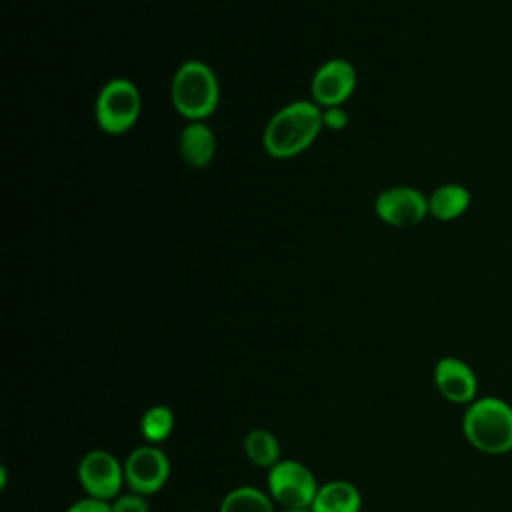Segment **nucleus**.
<instances>
[{
	"label": "nucleus",
	"instance_id": "6ab92c4d",
	"mask_svg": "<svg viewBox=\"0 0 512 512\" xmlns=\"http://www.w3.org/2000/svg\"><path fill=\"white\" fill-rule=\"evenodd\" d=\"M66 512H112V504L106 500H96V498L84 496V498L76 500L74 504H70L66 508Z\"/></svg>",
	"mask_w": 512,
	"mask_h": 512
},
{
	"label": "nucleus",
	"instance_id": "aec40b11",
	"mask_svg": "<svg viewBox=\"0 0 512 512\" xmlns=\"http://www.w3.org/2000/svg\"><path fill=\"white\" fill-rule=\"evenodd\" d=\"M284 512H310V510H284Z\"/></svg>",
	"mask_w": 512,
	"mask_h": 512
},
{
	"label": "nucleus",
	"instance_id": "423d86ee",
	"mask_svg": "<svg viewBox=\"0 0 512 512\" xmlns=\"http://www.w3.org/2000/svg\"><path fill=\"white\" fill-rule=\"evenodd\" d=\"M76 474L84 494L96 500L112 502L118 494H122V486H126L124 462L104 448L88 450L80 458Z\"/></svg>",
	"mask_w": 512,
	"mask_h": 512
},
{
	"label": "nucleus",
	"instance_id": "39448f33",
	"mask_svg": "<svg viewBox=\"0 0 512 512\" xmlns=\"http://www.w3.org/2000/svg\"><path fill=\"white\" fill-rule=\"evenodd\" d=\"M270 498L284 510H310L320 488L314 472L300 460H280L268 470Z\"/></svg>",
	"mask_w": 512,
	"mask_h": 512
},
{
	"label": "nucleus",
	"instance_id": "2eb2a0df",
	"mask_svg": "<svg viewBox=\"0 0 512 512\" xmlns=\"http://www.w3.org/2000/svg\"><path fill=\"white\" fill-rule=\"evenodd\" d=\"M218 512H276L268 492L254 486H236L224 494Z\"/></svg>",
	"mask_w": 512,
	"mask_h": 512
},
{
	"label": "nucleus",
	"instance_id": "7ed1b4c3",
	"mask_svg": "<svg viewBox=\"0 0 512 512\" xmlns=\"http://www.w3.org/2000/svg\"><path fill=\"white\" fill-rule=\"evenodd\" d=\"M170 102L186 120H208L220 102L216 72L202 60L182 62L170 80Z\"/></svg>",
	"mask_w": 512,
	"mask_h": 512
},
{
	"label": "nucleus",
	"instance_id": "f8f14e48",
	"mask_svg": "<svg viewBox=\"0 0 512 512\" xmlns=\"http://www.w3.org/2000/svg\"><path fill=\"white\" fill-rule=\"evenodd\" d=\"M472 194L464 184L446 182L428 194V216L438 222H454L468 212Z\"/></svg>",
	"mask_w": 512,
	"mask_h": 512
},
{
	"label": "nucleus",
	"instance_id": "f03ea898",
	"mask_svg": "<svg viewBox=\"0 0 512 512\" xmlns=\"http://www.w3.org/2000/svg\"><path fill=\"white\" fill-rule=\"evenodd\" d=\"M462 434L482 454L512 452V404L500 396H478L464 406Z\"/></svg>",
	"mask_w": 512,
	"mask_h": 512
},
{
	"label": "nucleus",
	"instance_id": "6e6552de",
	"mask_svg": "<svg viewBox=\"0 0 512 512\" xmlns=\"http://www.w3.org/2000/svg\"><path fill=\"white\" fill-rule=\"evenodd\" d=\"M170 478V460L160 446L142 444L136 446L124 460V482L126 488L152 496L164 488Z\"/></svg>",
	"mask_w": 512,
	"mask_h": 512
},
{
	"label": "nucleus",
	"instance_id": "f257e3e1",
	"mask_svg": "<svg viewBox=\"0 0 512 512\" xmlns=\"http://www.w3.org/2000/svg\"><path fill=\"white\" fill-rule=\"evenodd\" d=\"M322 130V108L312 100H294L268 118L262 148L276 160H288L306 152Z\"/></svg>",
	"mask_w": 512,
	"mask_h": 512
},
{
	"label": "nucleus",
	"instance_id": "20e7f679",
	"mask_svg": "<svg viewBox=\"0 0 512 512\" xmlns=\"http://www.w3.org/2000/svg\"><path fill=\"white\" fill-rule=\"evenodd\" d=\"M142 112L140 88L128 78L108 80L96 94L94 120L104 134L120 136L134 128Z\"/></svg>",
	"mask_w": 512,
	"mask_h": 512
},
{
	"label": "nucleus",
	"instance_id": "1a4fd4ad",
	"mask_svg": "<svg viewBox=\"0 0 512 512\" xmlns=\"http://www.w3.org/2000/svg\"><path fill=\"white\" fill-rule=\"evenodd\" d=\"M358 84L356 68L346 58H330L322 62L310 80V100L320 108L344 106Z\"/></svg>",
	"mask_w": 512,
	"mask_h": 512
},
{
	"label": "nucleus",
	"instance_id": "ddd939ff",
	"mask_svg": "<svg viewBox=\"0 0 512 512\" xmlns=\"http://www.w3.org/2000/svg\"><path fill=\"white\" fill-rule=\"evenodd\" d=\"M362 494L348 480H328L320 484L310 512H360Z\"/></svg>",
	"mask_w": 512,
	"mask_h": 512
},
{
	"label": "nucleus",
	"instance_id": "9b49d317",
	"mask_svg": "<svg viewBox=\"0 0 512 512\" xmlns=\"http://www.w3.org/2000/svg\"><path fill=\"white\" fill-rule=\"evenodd\" d=\"M178 152L186 166L194 170L206 168L216 154V136L206 120L186 122L178 136Z\"/></svg>",
	"mask_w": 512,
	"mask_h": 512
},
{
	"label": "nucleus",
	"instance_id": "9d476101",
	"mask_svg": "<svg viewBox=\"0 0 512 512\" xmlns=\"http://www.w3.org/2000/svg\"><path fill=\"white\" fill-rule=\"evenodd\" d=\"M432 380L438 394L458 406H468L478 398V376L474 368L456 356H442L434 364Z\"/></svg>",
	"mask_w": 512,
	"mask_h": 512
},
{
	"label": "nucleus",
	"instance_id": "0eeeda50",
	"mask_svg": "<svg viewBox=\"0 0 512 512\" xmlns=\"http://www.w3.org/2000/svg\"><path fill=\"white\" fill-rule=\"evenodd\" d=\"M374 214L392 228L416 226L428 218V194L408 184L388 186L376 196Z\"/></svg>",
	"mask_w": 512,
	"mask_h": 512
},
{
	"label": "nucleus",
	"instance_id": "4468645a",
	"mask_svg": "<svg viewBox=\"0 0 512 512\" xmlns=\"http://www.w3.org/2000/svg\"><path fill=\"white\" fill-rule=\"evenodd\" d=\"M244 454L246 458L258 466L270 470L278 464L280 458V442L278 438L266 428H252L244 438Z\"/></svg>",
	"mask_w": 512,
	"mask_h": 512
},
{
	"label": "nucleus",
	"instance_id": "a211bd4d",
	"mask_svg": "<svg viewBox=\"0 0 512 512\" xmlns=\"http://www.w3.org/2000/svg\"><path fill=\"white\" fill-rule=\"evenodd\" d=\"M348 122H350V116H348L344 106L322 108V126H324V130L340 132V130H344L348 126Z\"/></svg>",
	"mask_w": 512,
	"mask_h": 512
},
{
	"label": "nucleus",
	"instance_id": "412c9836",
	"mask_svg": "<svg viewBox=\"0 0 512 512\" xmlns=\"http://www.w3.org/2000/svg\"><path fill=\"white\" fill-rule=\"evenodd\" d=\"M188 512H198V510H188Z\"/></svg>",
	"mask_w": 512,
	"mask_h": 512
},
{
	"label": "nucleus",
	"instance_id": "f3484780",
	"mask_svg": "<svg viewBox=\"0 0 512 512\" xmlns=\"http://www.w3.org/2000/svg\"><path fill=\"white\" fill-rule=\"evenodd\" d=\"M112 512H148V500L142 494H136L132 490L118 494L112 502Z\"/></svg>",
	"mask_w": 512,
	"mask_h": 512
},
{
	"label": "nucleus",
	"instance_id": "dca6fc26",
	"mask_svg": "<svg viewBox=\"0 0 512 512\" xmlns=\"http://www.w3.org/2000/svg\"><path fill=\"white\" fill-rule=\"evenodd\" d=\"M174 424H176V416L172 408L166 404H154L142 412L138 428L146 444L158 446L170 438Z\"/></svg>",
	"mask_w": 512,
	"mask_h": 512
}]
</instances>
